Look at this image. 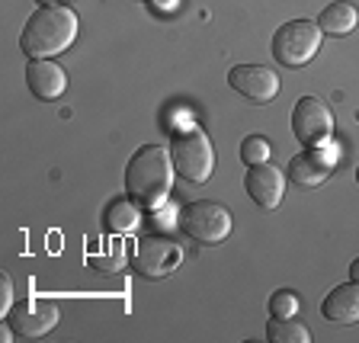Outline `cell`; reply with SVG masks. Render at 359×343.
<instances>
[{
	"label": "cell",
	"instance_id": "obj_17",
	"mask_svg": "<svg viewBox=\"0 0 359 343\" xmlns=\"http://www.w3.org/2000/svg\"><path fill=\"white\" fill-rule=\"evenodd\" d=\"M87 263L93 269H100V273H119V269L128 263V257H126V247L122 244H112L106 254H97V250H93V254L87 257Z\"/></svg>",
	"mask_w": 359,
	"mask_h": 343
},
{
	"label": "cell",
	"instance_id": "obj_5",
	"mask_svg": "<svg viewBox=\"0 0 359 343\" xmlns=\"http://www.w3.org/2000/svg\"><path fill=\"white\" fill-rule=\"evenodd\" d=\"M180 228L193 241H199V244H222V241L234 231V218H231V212L224 209V206H218V202L199 199V202L183 206V212H180Z\"/></svg>",
	"mask_w": 359,
	"mask_h": 343
},
{
	"label": "cell",
	"instance_id": "obj_10",
	"mask_svg": "<svg viewBox=\"0 0 359 343\" xmlns=\"http://www.w3.org/2000/svg\"><path fill=\"white\" fill-rule=\"evenodd\" d=\"M244 189L260 209H266V212L279 209L285 199V173L276 164H269V161L254 164L244 177Z\"/></svg>",
	"mask_w": 359,
	"mask_h": 343
},
{
	"label": "cell",
	"instance_id": "obj_7",
	"mask_svg": "<svg viewBox=\"0 0 359 343\" xmlns=\"http://www.w3.org/2000/svg\"><path fill=\"white\" fill-rule=\"evenodd\" d=\"M292 132L305 148H318L334 132V112L318 97H302L292 109Z\"/></svg>",
	"mask_w": 359,
	"mask_h": 343
},
{
	"label": "cell",
	"instance_id": "obj_8",
	"mask_svg": "<svg viewBox=\"0 0 359 343\" xmlns=\"http://www.w3.org/2000/svg\"><path fill=\"white\" fill-rule=\"evenodd\" d=\"M58 318H61V311L55 302L26 299V302H16L7 311V328L13 330L16 337H45L55 330Z\"/></svg>",
	"mask_w": 359,
	"mask_h": 343
},
{
	"label": "cell",
	"instance_id": "obj_2",
	"mask_svg": "<svg viewBox=\"0 0 359 343\" xmlns=\"http://www.w3.org/2000/svg\"><path fill=\"white\" fill-rule=\"evenodd\" d=\"M77 29L81 22L74 10L61 7V4H45L26 20L20 48L26 52V58H58L74 45Z\"/></svg>",
	"mask_w": 359,
	"mask_h": 343
},
{
	"label": "cell",
	"instance_id": "obj_11",
	"mask_svg": "<svg viewBox=\"0 0 359 343\" xmlns=\"http://www.w3.org/2000/svg\"><path fill=\"white\" fill-rule=\"evenodd\" d=\"M334 164H337L334 148H305L302 154H295L289 161V180L305 189L321 187V183H327Z\"/></svg>",
	"mask_w": 359,
	"mask_h": 343
},
{
	"label": "cell",
	"instance_id": "obj_4",
	"mask_svg": "<svg viewBox=\"0 0 359 343\" xmlns=\"http://www.w3.org/2000/svg\"><path fill=\"white\" fill-rule=\"evenodd\" d=\"M321 26L318 20H289L273 32V58L283 67H305L321 52Z\"/></svg>",
	"mask_w": 359,
	"mask_h": 343
},
{
	"label": "cell",
	"instance_id": "obj_20",
	"mask_svg": "<svg viewBox=\"0 0 359 343\" xmlns=\"http://www.w3.org/2000/svg\"><path fill=\"white\" fill-rule=\"evenodd\" d=\"M13 305H16V302H13V279L4 273V276H0V308H4V311H10Z\"/></svg>",
	"mask_w": 359,
	"mask_h": 343
},
{
	"label": "cell",
	"instance_id": "obj_14",
	"mask_svg": "<svg viewBox=\"0 0 359 343\" xmlns=\"http://www.w3.org/2000/svg\"><path fill=\"white\" fill-rule=\"evenodd\" d=\"M142 206L135 199H112L109 206H106V212H103V224H106V231L109 234H116V238H122V234H128V231H135L138 228V222H142Z\"/></svg>",
	"mask_w": 359,
	"mask_h": 343
},
{
	"label": "cell",
	"instance_id": "obj_6",
	"mask_svg": "<svg viewBox=\"0 0 359 343\" xmlns=\"http://www.w3.org/2000/svg\"><path fill=\"white\" fill-rule=\"evenodd\" d=\"M183 260V247L177 244L173 238H164V234H144L135 244L132 254V269L144 279H161L167 273L180 267Z\"/></svg>",
	"mask_w": 359,
	"mask_h": 343
},
{
	"label": "cell",
	"instance_id": "obj_21",
	"mask_svg": "<svg viewBox=\"0 0 359 343\" xmlns=\"http://www.w3.org/2000/svg\"><path fill=\"white\" fill-rule=\"evenodd\" d=\"M350 279H353V283H359V257L350 263Z\"/></svg>",
	"mask_w": 359,
	"mask_h": 343
},
{
	"label": "cell",
	"instance_id": "obj_12",
	"mask_svg": "<svg viewBox=\"0 0 359 343\" xmlns=\"http://www.w3.org/2000/svg\"><path fill=\"white\" fill-rule=\"evenodd\" d=\"M26 83H29L32 97L42 103H55L67 90V74L55 65L52 58H32L26 65Z\"/></svg>",
	"mask_w": 359,
	"mask_h": 343
},
{
	"label": "cell",
	"instance_id": "obj_16",
	"mask_svg": "<svg viewBox=\"0 0 359 343\" xmlns=\"http://www.w3.org/2000/svg\"><path fill=\"white\" fill-rule=\"evenodd\" d=\"M266 340L269 343H311V334L295 318H273L266 324Z\"/></svg>",
	"mask_w": 359,
	"mask_h": 343
},
{
	"label": "cell",
	"instance_id": "obj_15",
	"mask_svg": "<svg viewBox=\"0 0 359 343\" xmlns=\"http://www.w3.org/2000/svg\"><path fill=\"white\" fill-rule=\"evenodd\" d=\"M318 26H321V32H327V36H350L359 26V10L353 7V4H346V0H337V4L321 10Z\"/></svg>",
	"mask_w": 359,
	"mask_h": 343
},
{
	"label": "cell",
	"instance_id": "obj_18",
	"mask_svg": "<svg viewBox=\"0 0 359 343\" xmlns=\"http://www.w3.org/2000/svg\"><path fill=\"white\" fill-rule=\"evenodd\" d=\"M241 161H244L247 167L269 161V142L263 135H247L244 142H241Z\"/></svg>",
	"mask_w": 359,
	"mask_h": 343
},
{
	"label": "cell",
	"instance_id": "obj_3",
	"mask_svg": "<svg viewBox=\"0 0 359 343\" xmlns=\"http://www.w3.org/2000/svg\"><path fill=\"white\" fill-rule=\"evenodd\" d=\"M170 161H173V170L183 180H189V183H209L212 170H215V148H212L209 135L202 132V128L189 126V128L173 132Z\"/></svg>",
	"mask_w": 359,
	"mask_h": 343
},
{
	"label": "cell",
	"instance_id": "obj_1",
	"mask_svg": "<svg viewBox=\"0 0 359 343\" xmlns=\"http://www.w3.org/2000/svg\"><path fill=\"white\" fill-rule=\"evenodd\" d=\"M173 187V161L170 151L161 144H144L132 154L126 167V196L135 199L142 209H164L167 196Z\"/></svg>",
	"mask_w": 359,
	"mask_h": 343
},
{
	"label": "cell",
	"instance_id": "obj_13",
	"mask_svg": "<svg viewBox=\"0 0 359 343\" xmlns=\"http://www.w3.org/2000/svg\"><path fill=\"white\" fill-rule=\"evenodd\" d=\"M321 314L334 324H359V283H344L327 292L321 302Z\"/></svg>",
	"mask_w": 359,
	"mask_h": 343
},
{
	"label": "cell",
	"instance_id": "obj_9",
	"mask_svg": "<svg viewBox=\"0 0 359 343\" xmlns=\"http://www.w3.org/2000/svg\"><path fill=\"white\" fill-rule=\"evenodd\" d=\"M228 87L234 93H241L244 100L250 103L263 106V103H273L279 93V77L273 67L266 65H234L228 71Z\"/></svg>",
	"mask_w": 359,
	"mask_h": 343
},
{
	"label": "cell",
	"instance_id": "obj_22",
	"mask_svg": "<svg viewBox=\"0 0 359 343\" xmlns=\"http://www.w3.org/2000/svg\"><path fill=\"white\" fill-rule=\"evenodd\" d=\"M39 4H42V7H45V4H58V0H39Z\"/></svg>",
	"mask_w": 359,
	"mask_h": 343
},
{
	"label": "cell",
	"instance_id": "obj_23",
	"mask_svg": "<svg viewBox=\"0 0 359 343\" xmlns=\"http://www.w3.org/2000/svg\"><path fill=\"white\" fill-rule=\"evenodd\" d=\"M356 183H359V167H356Z\"/></svg>",
	"mask_w": 359,
	"mask_h": 343
},
{
	"label": "cell",
	"instance_id": "obj_19",
	"mask_svg": "<svg viewBox=\"0 0 359 343\" xmlns=\"http://www.w3.org/2000/svg\"><path fill=\"white\" fill-rule=\"evenodd\" d=\"M299 311V295L289 289H276L269 295V314L273 318H295Z\"/></svg>",
	"mask_w": 359,
	"mask_h": 343
}]
</instances>
